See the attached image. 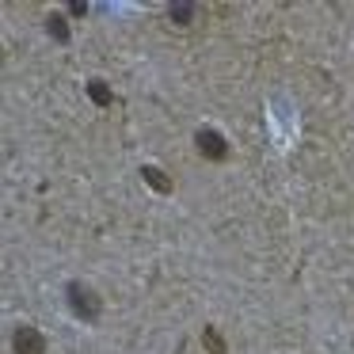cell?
Wrapping results in <instances>:
<instances>
[{
    "label": "cell",
    "instance_id": "cell-1",
    "mask_svg": "<svg viewBox=\"0 0 354 354\" xmlns=\"http://www.w3.org/2000/svg\"><path fill=\"white\" fill-rule=\"evenodd\" d=\"M65 301H69V308L84 324H95V320H100V313H103L100 293H95L92 286H84V282H69V286H65Z\"/></svg>",
    "mask_w": 354,
    "mask_h": 354
},
{
    "label": "cell",
    "instance_id": "cell-2",
    "mask_svg": "<svg viewBox=\"0 0 354 354\" xmlns=\"http://www.w3.org/2000/svg\"><path fill=\"white\" fill-rule=\"evenodd\" d=\"M194 145H198V153L206 156V160H225V156H229V141H225L221 130H214V126H202V130L194 133Z\"/></svg>",
    "mask_w": 354,
    "mask_h": 354
},
{
    "label": "cell",
    "instance_id": "cell-3",
    "mask_svg": "<svg viewBox=\"0 0 354 354\" xmlns=\"http://www.w3.org/2000/svg\"><path fill=\"white\" fill-rule=\"evenodd\" d=\"M12 351L16 354H46V335H42L39 328H16V335H12Z\"/></svg>",
    "mask_w": 354,
    "mask_h": 354
},
{
    "label": "cell",
    "instance_id": "cell-4",
    "mask_svg": "<svg viewBox=\"0 0 354 354\" xmlns=\"http://www.w3.org/2000/svg\"><path fill=\"white\" fill-rule=\"evenodd\" d=\"M141 179H145V183L153 187V191H160V194H171V179L164 176V171L156 168V164H141Z\"/></svg>",
    "mask_w": 354,
    "mask_h": 354
},
{
    "label": "cell",
    "instance_id": "cell-5",
    "mask_svg": "<svg viewBox=\"0 0 354 354\" xmlns=\"http://www.w3.org/2000/svg\"><path fill=\"white\" fill-rule=\"evenodd\" d=\"M46 35H50L54 42H62V46H69V24H65L62 12H50V19H46Z\"/></svg>",
    "mask_w": 354,
    "mask_h": 354
},
{
    "label": "cell",
    "instance_id": "cell-6",
    "mask_svg": "<svg viewBox=\"0 0 354 354\" xmlns=\"http://www.w3.org/2000/svg\"><path fill=\"white\" fill-rule=\"evenodd\" d=\"M202 346H206V354H229V346H225L221 331L214 324H202Z\"/></svg>",
    "mask_w": 354,
    "mask_h": 354
},
{
    "label": "cell",
    "instance_id": "cell-7",
    "mask_svg": "<svg viewBox=\"0 0 354 354\" xmlns=\"http://www.w3.org/2000/svg\"><path fill=\"white\" fill-rule=\"evenodd\" d=\"M88 100H92L95 107H111V103H115V92H111L103 80H88Z\"/></svg>",
    "mask_w": 354,
    "mask_h": 354
},
{
    "label": "cell",
    "instance_id": "cell-8",
    "mask_svg": "<svg viewBox=\"0 0 354 354\" xmlns=\"http://www.w3.org/2000/svg\"><path fill=\"white\" fill-rule=\"evenodd\" d=\"M194 12H198L194 4H171V8H168V19H171L176 27H187V24L194 19Z\"/></svg>",
    "mask_w": 354,
    "mask_h": 354
},
{
    "label": "cell",
    "instance_id": "cell-9",
    "mask_svg": "<svg viewBox=\"0 0 354 354\" xmlns=\"http://www.w3.org/2000/svg\"><path fill=\"white\" fill-rule=\"evenodd\" d=\"M69 12H73V16H88V4H84V0H69Z\"/></svg>",
    "mask_w": 354,
    "mask_h": 354
}]
</instances>
